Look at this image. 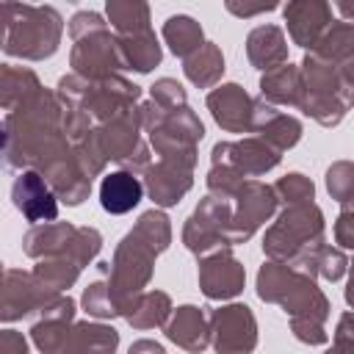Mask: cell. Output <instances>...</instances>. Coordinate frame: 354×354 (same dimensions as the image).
<instances>
[{
	"instance_id": "7a4b0ae2",
	"label": "cell",
	"mask_w": 354,
	"mask_h": 354,
	"mask_svg": "<svg viewBox=\"0 0 354 354\" xmlns=\"http://www.w3.org/2000/svg\"><path fill=\"white\" fill-rule=\"evenodd\" d=\"M14 196H30V199L17 202V207H19L30 221H33V205H39V216H41V218H53V216H55L53 196H50L47 185L41 183V177L33 174V171H28V174H22V180H17Z\"/></svg>"
},
{
	"instance_id": "3957f363",
	"label": "cell",
	"mask_w": 354,
	"mask_h": 354,
	"mask_svg": "<svg viewBox=\"0 0 354 354\" xmlns=\"http://www.w3.org/2000/svg\"><path fill=\"white\" fill-rule=\"evenodd\" d=\"M6 144H8V130H6V122L0 119V158L6 152Z\"/></svg>"
},
{
	"instance_id": "6da1fadb",
	"label": "cell",
	"mask_w": 354,
	"mask_h": 354,
	"mask_svg": "<svg viewBox=\"0 0 354 354\" xmlns=\"http://www.w3.org/2000/svg\"><path fill=\"white\" fill-rule=\"evenodd\" d=\"M141 196H144L141 183L127 171H113L100 185V205L113 216L133 210L141 202Z\"/></svg>"
}]
</instances>
